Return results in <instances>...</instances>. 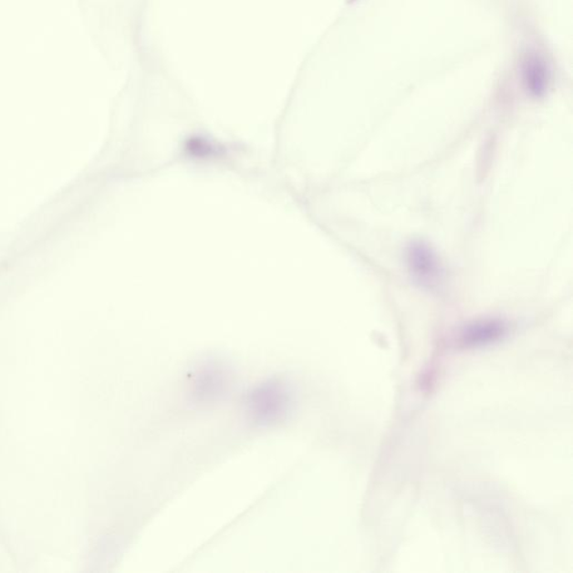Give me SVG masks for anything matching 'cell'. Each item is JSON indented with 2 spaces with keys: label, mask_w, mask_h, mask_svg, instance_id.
<instances>
[{
  "label": "cell",
  "mask_w": 573,
  "mask_h": 573,
  "mask_svg": "<svg viewBox=\"0 0 573 573\" xmlns=\"http://www.w3.org/2000/svg\"><path fill=\"white\" fill-rule=\"evenodd\" d=\"M407 261L413 280L423 288L433 289L442 283L443 269L441 260L426 242H412L408 246Z\"/></svg>",
  "instance_id": "1"
},
{
  "label": "cell",
  "mask_w": 573,
  "mask_h": 573,
  "mask_svg": "<svg viewBox=\"0 0 573 573\" xmlns=\"http://www.w3.org/2000/svg\"><path fill=\"white\" fill-rule=\"evenodd\" d=\"M508 333V325L502 319L485 318L468 324L456 339L461 349H482L500 342Z\"/></svg>",
  "instance_id": "2"
},
{
  "label": "cell",
  "mask_w": 573,
  "mask_h": 573,
  "mask_svg": "<svg viewBox=\"0 0 573 573\" xmlns=\"http://www.w3.org/2000/svg\"><path fill=\"white\" fill-rule=\"evenodd\" d=\"M526 87L535 96H541L545 93L547 81H549V70L546 62L538 57H530L525 62L523 68Z\"/></svg>",
  "instance_id": "3"
}]
</instances>
